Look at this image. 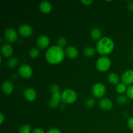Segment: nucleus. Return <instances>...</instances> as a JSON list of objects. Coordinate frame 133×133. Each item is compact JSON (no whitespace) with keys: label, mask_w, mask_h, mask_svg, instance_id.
I'll return each mask as SVG.
<instances>
[{"label":"nucleus","mask_w":133,"mask_h":133,"mask_svg":"<svg viewBox=\"0 0 133 133\" xmlns=\"http://www.w3.org/2000/svg\"><path fill=\"white\" fill-rule=\"evenodd\" d=\"M127 99H128L127 96H124V95H121L117 99V102L119 104H120V105H123V104H125L127 102Z\"/></svg>","instance_id":"25"},{"label":"nucleus","mask_w":133,"mask_h":133,"mask_svg":"<svg viewBox=\"0 0 133 133\" xmlns=\"http://www.w3.org/2000/svg\"><path fill=\"white\" fill-rule=\"evenodd\" d=\"M18 62H19V61H18V59L16 57H12V58H10L8 61L7 65L9 68H15L18 65Z\"/></svg>","instance_id":"22"},{"label":"nucleus","mask_w":133,"mask_h":133,"mask_svg":"<svg viewBox=\"0 0 133 133\" xmlns=\"http://www.w3.org/2000/svg\"><path fill=\"white\" fill-rule=\"evenodd\" d=\"M108 80L111 84H118L119 81V77L116 73H110L108 76Z\"/></svg>","instance_id":"18"},{"label":"nucleus","mask_w":133,"mask_h":133,"mask_svg":"<svg viewBox=\"0 0 133 133\" xmlns=\"http://www.w3.org/2000/svg\"><path fill=\"white\" fill-rule=\"evenodd\" d=\"M32 133H45V132H44V131H43L42 129H36L32 131Z\"/></svg>","instance_id":"32"},{"label":"nucleus","mask_w":133,"mask_h":133,"mask_svg":"<svg viewBox=\"0 0 133 133\" xmlns=\"http://www.w3.org/2000/svg\"><path fill=\"white\" fill-rule=\"evenodd\" d=\"M39 7H40V10L44 13L50 12L52 9L51 4L49 2H48V1H42V2L40 3Z\"/></svg>","instance_id":"17"},{"label":"nucleus","mask_w":133,"mask_h":133,"mask_svg":"<svg viewBox=\"0 0 133 133\" xmlns=\"http://www.w3.org/2000/svg\"><path fill=\"white\" fill-rule=\"evenodd\" d=\"M81 2L83 3H84L86 5H89L90 4H91L92 3H93L92 0H87V1H81Z\"/></svg>","instance_id":"33"},{"label":"nucleus","mask_w":133,"mask_h":133,"mask_svg":"<svg viewBox=\"0 0 133 133\" xmlns=\"http://www.w3.org/2000/svg\"><path fill=\"white\" fill-rule=\"evenodd\" d=\"M57 43H58V46L63 48V47L66 46V45L67 44V40L64 37H61L58 38Z\"/></svg>","instance_id":"26"},{"label":"nucleus","mask_w":133,"mask_h":133,"mask_svg":"<svg viewBox=\"0 0 133 133\" xmlns=\"http://www.w3.org/2000/svg\"><path fill=\"white\" fill-rule=\"evenodd\" d=\"M127 96L129 98L133 100V85L130 86L127 90Z\"/></svg>","instance_id":"27"},{"label":"nucleus","mask_w":133,"mask_h":133,"mask_svg":"<svg viewBox=\"0 0 133 133\" xmlns=\"http://www.w3.org/2000/svg\"><path fill=\"white\" fill-rule=\"evenodd\" d=\"M13 87L12 83L9 81H5L2 84V90L3 93L6 95H9L12 92Z\"/></svg>","instance_id":"14"},{"label":"nucleus","mask_w":133,"mask_h":133,"mask_svg":"<svg viewBox=\"0 0 133 133\" xmlns=\"http://www.w3.org/2000/svg\"><path fill=\"white\" fill-rule=\"evenodd\" d=\"M106 93V88L101 83H96L92 87V94L96 97H102Z\"/></svg>","instance_id":"5"},{"label":"nucleus","mask_w":133,"mask_h":133,"mask_svg":"<svg viewBox=\"0 0 133 133\" xmlns=\"http://www.w3.org/2000/svg\"><path fill=\"white\" fill-rule=\"evenodd\" d=\"M18 72L22 77L29 79L32 75V70L29 65L24 64L21 66L18 69Z\"/></svg>","instance_id":"6"},{"label":"nucleus","mask_w":133,"mask_h":133,"mask_svg":"<svg viewBox=\"0 0 133 133\" xmlns=\"http://www.w3.org/2000/svg\"><path fill=\"white\" fill-rule=\"evenodd\" d=\"M122 83L125 85H129L133 83V70H129L125 71L122 76Z\"/></svg>","instance_id":"9"},{"label":"nucleus","mask_w":133,"mask_h":133,"mask_svg":"<svg viewBox=\"0 0 133 133\" xmlns=\"http://www.w3.org/2000/svg\"><path fill=\"white\" fill-rule=\"evenodd\" d=\"M83 52H84V54L87 57H91L96 53V49L92 46L86 47L84 49Z\"/></svg>","instance_id":"20"},{"label":"nucleus","mask_w":133,"mask_h":133,"mask_svg":"<svg viewBox=\"0 0 133 133\" xmlns=\"http://www.w3.org/2000/svg\"><path fill=\"white\" fill-rule=\"evenodd\" d=\"M47 133H62L59 129L57 128H53L49 129Z\"/></svg>","instance_id":"31"},{"label":"nucleus","mask_w":133,"mask_h":133,"mask_svg":"<svg viewBox=\"0 0 133 133\" xmlns=\"http://www.w3.org/2000/svg\"><path fill=\"white\" fill-rule=\"evenodd\" d=\"M19 133H31V127L28 124H25L21 126L18 130Z\"/></svg>","instance_id":"21"},{"label":"nucleus","mask_w":133,"mask_h":133,"mask_svg":"<svg viewBox=\"0 0 133 133\" xmlns=\"http://www.w3.org/2000/svg\"><path fill=\"white\" fill-rule=\"evenodd\" d=\"M18 32L24 37H29L32 34V29L31 26L27 24L21 25L18 28Z\"/></svg>","instance_id":"8"},{"label":"nucleus","mask_w":133,"mask_h":133,"mask_svg":"<svg viewBox=\"0 0 133 133\" xmlns=\"http://www.w3.org/2000/svg\"><path fill=\"white\" fill-rule=\"evenodd\" d=\"M1 53L6 58L11 57L13 53L12 47L9 44H5L1 47Z\"/></svg>","instance_id":"13"},{"label":"nucleus","mask_w":133,"mask_h":133,"mask_svg":"<svg viewBox=\"0 0 133 133\" xmlns=\"http://www.w3.org/2000/svg\"><path fill=\"white\" fill-rule=\"evenodd\" d=\"M39 54H40V51L36 48H32L29 51V56L30 57H31L32 58H35L38 57Z\"/></svg>","instance_id":"24"},{"label":"nucleus","mask_w":133,"mask_h":133,"mask_svg":"<svg viewBox=\"0 0 133 133\" xmlns=\"http://www.w3.org/2000/svg\"><path fill=\"white\" fill-rule=\"evenodd\" d=\"M117 92L118 94H123L125 92H127V87L125 84L123 83H119L118 84H117L116 88Z\"/></svg>","instance_id":"23"},{"label":"nucleus","mask_w":133,"mask_h":133,"mask_svg":"<svg viewBox=\"0 0 133 133\" xmlns=\"http://www.w3.org/2000/svg\"><path fill=\"white\" fill-rule=\"evenodd\" d=\"M4 35H5V39L9 42H14L16 41L18 38L17 32H16L15 30L12 28L6 29L4 32Z\"/></svg>","instance_id":"7"},{"label":"nucleus","mask_w":133,"mask_h":133,"mask_svg":"<svg viewBox=\"0 0 133 133\" xmlns=\"http://www.w3.org/2000/svg\"><path fill=\"white\" fill-rule=\"evenodd\" d=\"M132 52H133V46H132Z\"/></svg>","instance_id":"36"},{"label":"nucleus","mask_w":133,"mask_h":133,"mask_svg":"<svg viewBox=\"0 0 133 133\" xmlns=\"http://www.w3.org/2000/svg\"><path fill=\"white\" fill-rule=\"evenodd\" d=\"M51 92L52 93H55V92H60V88L58 86L56 85V84H53L51 87Z\"/></svg>","instance_id":"29"},{"label":"nucleus","mask_w":133,"mask_h":133,"mask_svg":"<svg viewBox=\"0 0 133 133\" xmlns=\"http://www.w3.org/2000/svg\"><path fill=\"white\" fill-rule=\"evenodd\" d=\"M61 99L64 103L71 104L76 101L77 99V95L76 92L73 90L66 89L61 94Z\"/></svg>","instance_id":"3"},{"label":"nucleus","mask_w":133,"mask_h":133,"mask_svg":"<svg viewBox=\"0 0 133 133\" xmlns=\"http://www.w3.org/2000/svg\"><path fill=\"white\" fill-rule=\"evenodd\" d=\"M129 9L131 10H133V3H130L129 4Z\"/></svg>","instance_id":"35"},{"label":"nucleus","mask_w":133,"mask_h":133,"mask_svg":"<svg viewBox=\"0 0 133 133\" xmlns=\"http://www.w3.org/2000/svg\"><path fill=\"white\" fill-rule=\"evenodd\" d=\"M111 65V61L107 57H100L96 62V68L100 71H106L110 68Z\"/></svg>","instance_id":"4"},{"label":"nucleus","mask_w":133,"mask_h":133,"mask_svg":"<svg viewBox=\"0 0 133 133\" xmlns=\"http://www.w3.org/2000/svg\"><path fill=\"white\" fill-rule=\"evenodd\" d=\"M65 53L70 58H75L78 56L79 52L77 48L74 46H68L66 48Z\"/></svg>","instance_id":"15"},{"label":"nucleus","mask_w":133,"mask_h":133,"mask_svg":"<svg viewBox=\"0 0 133 133\" xmlns=\"http://www.w3.org/2000/svg\"><path fill=\"white\" fill-rule=\"evenodd\" d=\"M101 35H102V32H101V30L98 28H94L93 29H92L90 32L91 37L93 40H99L101 38Z\"/></svg>","instance_id":"19"},{"label":"nucleus","mask_w":133,"mask_h":133,"mask_svg":"<svg viewBox=\"0 0 133 133\" xmlns=\"http://www.w3.org/2000/svg\"><path fill=\"white\" fill-rule=\"evenodd\" d=\"M65 54L63 48L58 45H53L48 49L45 53V58L49 63L57 64L63 61Z\"/></svg>","instance_id":"1"},{"label":"nucleus","mask_w":133,"mask_h":133,"mask_svg":"<svg viewBox=\"0 0 133 133\" xmlns=\"http://www.w3.org/2000/svg\"><path fill=\"white\" fill-rule=\"evenodd\" d=\"M94 99L92 98H90L88 99V100L87 101V102H86V105H87V107H93L94 105Z\"/></svg>","instance_id":"28"},{"label":"nucleus","mask_w":133,"mask_h":133,"mask_svg":"<svg viewBox=\"0 0 133 133\" xmlns=\"http://www.w3.org/2000/svg\"><path fill=\"white\" fill-rule=\"evenodd\" d=\"M99 106L102 109L105 110H109L112 108V102L109 99L105 98L102 99L99 102Z\"/></svg>","instance_id":"16"},{"label":"nucleus","mask_w":133,"mask_h":133,"mask_svg":"<svg viewBox=\"0 0 133 133\" xmlns=\"http://www.w3.org/2000/svg\"><path fill=\"white\" fill-rule=\"evenodd\" d=\"M36 44H37L38 47L40 48V49H45L49 44V38L47 36H45V35L40 36L38 38L37 41H36Z\"/></svg>","instance_id":"11"},{"label":"nucleus","mask_w":133,"mask_h":133,"mask_svg":"<svg viewBox=\"0 0 133 133\" xmlns=\"http://www.w3.org/2000/svg\"><path fill=\"white\" fill-rule=\"evenodd\" d=\"M61 100H62V99H61V95L60 94V92L53 93L51 98L49 101V105L51 107H57L60 104V101Z\"/></svg>","instance_id":"10"},{"label":"nucleus","mask_w":133,"mask_h":133,"mask_svg":"<svg viewBox=\"0 0 133 133\" xmlns=\"http://www.w3.org/2000/svg\"><path fill=\"white\" fill-rule=\"evenodd\" d=\"M127 125H128L129 128L131 130L133 131V116L130 118L128 119V122H127Z\"/></svg>","instance_id":"30"},{"label":"nucleus","mask_w":133,"mask_h":133,"mask_svg":"<svg viewBox=\"0 0 133 133\" xmlns=\"http://www.w3.org/2000/svg\"><path fill=\"white\" fill-rule=\"evenodd\" d=\"M24 97L27 101H34L36 97V91L32 88H27L24 91Z\"/></svg>","instance_id":"12"},{"label":"nucleus","mask_w":133,"mask_h":133,"mask_svg":"<svg viewBox=\"0 0 133 133\" xmlns=\"http://www.w3.org/2000/svg\"><path fill=\"white\" fill-rule=\"evenodd\" d=\"M114 48V42L109 37H103L99 40L96 45L97 52L101 55L109 54L112 51Z\"/></svg>","instance_id":"2"},{"label":"nucleus","mask_w":133,"mask_h":133,"mask_svg":"<svg viewBox=\"0 0 133 133\" xmlns=\"http://www.w3.org/2000/svg\"><path fill=\"white\" fill-rule=\"evenodd\" d=\"M4 120H5V116H4L3 113H1V114H0V123L2 124L3 122H4Z\"/></svg>","instance_id":"34"}]
</instances>
